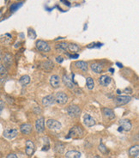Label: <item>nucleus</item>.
<instances>
[{
    "label": "nucleus",
    "instance_id": "1",
    "mask_svg": "<svg viewBox=\"0 0 139 158\" xmlns=\"http://www.w3.org/2000/svg\"><path fill=\"white\" fill-rule=\"evenodd\" d=\"M83 136V131L81 128V126H74L70 130L69 135L67 138H79Z\"/></svg>",
    "mask_w": 139,
    "mask_h": 158
},
{
    "label": "nucleus",
    "instance_id": "2",
    "mask_svg": "<svg viewBox=\"0 0 139 158\" xmlns=\"http://www.w3.org/2000/svg\"><path fill=\"white\" fill-rule=\"evenodd\" d=\"M67 113L71 118H77L81 113V109L77 105H70L67 108Z\"/></svg>",
    "mask_w": 139,
    "mask_h": 158
},
{
    "label": "nucleus",
    "instance_id": "3",
    "mask_svg": "<svg viewBox=\"0 0 139 158\" xmlns=\"http://www.w3.org/2000/svg\"><path fill=\"white\" fill-rule=\"evenodd\" d=\"M36 48L43 52H48L51 50V47L48 45V43L44 40H41L36 42Z\"/></svg>",
    "mask_w": 139,
    "mask_h": 158
},
{
    "label": "nucleus",
    "instance_id": "4",
    "mask_svg": "<svg viewBox=\"0 0 139 158\" xmlns=\"http://www.w3.org/2000/svg\"><path fill=\"white\" fill-rule=\"evenodd\" d=\"M131 101V97L128 96H117L114 101H115V104L118 105V106H123V105H125L127 103H129L130 101Z\"/></svg>",
    "mask_w": 139,
    "mask_h": 158
},
{
    "label": "nucleus",
    "instance_id": "5",
    "mask_svg": "<svg viewBox=\"0 0 139 158\" xmlns=\"http://www.w3.org/2000/svg\"><path fill=\"white\" fill-rule=\"evenodd\" d=\"M54 98H55V101L61 105H64L68 101V96L64 92H58Z\"/></svg>",
    "mask_w": 139,
    "mask_h": 158
},
{
    "label": "nucleus",
    "instance_id": "6",
    "mask_svg": "<svg viewBox=\"0 0 139 158\" xmlns=\"http://www.w3.org/2000/svg\"><path fill=\"white\" fill-rule=\"evenodd\" d=\"M47 127L51 130H53V131H58L60 130L62 127V125L61 123L55 120V119H48L47 122Z\"/></svg>",
    "mask_w": 139,
    "mask_h": 158
},
{
    "label": "nucleus",
    "instance_id": "7",
    "mask_svg": "<svg viewBox=\"0 0 139 158\" xmlns=\"http://www.w3.org/2000/svg\"><path fill=\"white\" fill-rule=\"evenodd\" d=\"M17 130L14 128H7L4 130V137L9 139H12V138H16L17 136Z\"/></svg>",
    "mask_w": 139,
    "mask_h": 158
},
{
    "label": "nucleus",
    "instance_id": "8",
    "mask_svg": "<svg viewBox=\"0 0 139 158\" xmlns=\"http://www.w3.org/2000/svg\"><path fill=\"white\" fill-rule=\"evenodd\" d=\"M54 103H55V98L52 95L47 96L42 100V105L44 107H50V106L53 105Z\"/></svg>",
    "mask_w": 139,
    "mask_h": 158
},
{
    "label": "nucleus",
    "instance_id": "9",
    "mask_svg": "<svg viewBox=\"0 0 139 158\" xmlns=\"http://www.w3.org/2000/svg\"><path fill=\"white\" fill-rule=\"evenodd\" d=\"M83 123H84V125L87 126L88 127H91V126H93L95 125V119L93 118L91 115L86 113V114L83 116Z\"/></svg>",
    "mask_w": 139,
    "mask_h": 158
},
{
    "label": "nucleus",
    "instance_id": "10",
    "mask_svg": "<svg viewBox=\"0 0 139 158\" xmlns=\"http://www.w3.org/2000/svg\"><path fill=\"white\" fill-rule=\"evenodd\" d=\"M50 84L52 88H58L60 85V78L58 75H52L50 78Z\"/></svg>",
    "mask_w": 139,
    "mask_h": 158
},
{
    "label": "nucleus",
    "instance_id": "11",
    "mask_svg": "<svg viewBox=\"0 0 139 158\" xmlns=\"http://www.w3.org/2000/svg\"><path fill=\"white\" fill-rule=\"evenodd\" d=\"M119 125H120V127L122 130H125V131H129L131 130V123L130 122L128 119H121L119 121Z\"/></svg>",
    "mask_w": 139,
    "mask_h": 158
},
{
    "label": "nucleus",
    "instance_id": "12",
    "mask_svg": "<svg viewBox=\"0 0 139 158\" xmlns=\"http://www.w3.org/2000/svg\"><path fill=\"white\" fill-rule=\"evenodd\" d=\"M35 129L38 132H42L45 130V121L44 118L38 119L35 122Z\"/></svg>",
    "mask_w": 139,
    "mask_h": 158
},
{
    "label": "nucleus",
    "instance_id": "13",
    "mask_svg": "<svg viewBox=\"0 0 139 158\" xmlns=\"http://www.w3.org/2000/svg\"><path fill=\"white\" fill-rule=\"evenodd\" d=\"M111 82H112V78L107 75H103L99 78V83L101 86H104V87L108 86L111 83Z\"/></svg>",
    "mask_w": 139,
    "mask_h": 158
},
{
    "label": "nucleus",
    "instance_id": "14",
    "mask_svg": "<svg viewBox=\"0 0 139 158\" xmlns=\"http://www.w3.org/2000/svg\"><path fill=\"white\" fill-rule=\"evenodd\" d=\"M34 151V144L31 140H28L26 142V153L28 156H31L33 155Z\"/></svg>",
    "mask_w": 139,
    "mask_h": 158
},
{
    "label": "nucleus",
    "instance_id": "15",
    "mask_svg": "<svg viewBox=\"0 0 139 158\" xmlns=\"http://www.w3.org/2000/svg\"><path fill=\"white\" fill-rule=\"evenodd\" d=\"M103 114L106 118L109 119H112L115 118V114L113 113V111L110 108H103Z\"/></svg>",
    "mask_w": 139,
    "mask_h": 158
},
{
    "label": "nucleus",
    "instance_id": "16",
    "mask_svg": "<svg viewBox=\"0 0 139 158\" xmlns=\"http://www.w3.org/2000/svg\"><path fill=\"white\" fill-rule=\"evenodd\" d=\"M91 67V70L95 72V73H101L103 71V67L100 64H98V63H95V64H92L90 65Z\"/></svg>",
    "mask_w": 139,
    "mask_h": 158
},
{
    "label": "nucleus",
    "instance_id": "17",
    "mask_svg": "<svg viewBox=\"0 0 139 158\" xmlns=\"http://www.w3.org/2000/svg\"><path fill=\"white\" fill-rule=\"evenodd\" d=\"M66 158H81V153L77 150H70L65 155Z\"/></svg>",
    "mask_w": 139,
    "mask_h": 158
},
{
    "label": "nucleus",
    "instance_id": "18",
    "mask_svg": "<svg viewBox=\"0 0 139 158\" xmlns=\"http://www.w3.org/2000/svg\"><path fill=\"white\" fill-rule=\"evenodd\" d=\"M21 131L23 133V134H29L30 132L32 131V126L29 124H23L21 126Z\"/></svg>",
    "mask_w": 139,
    "mask_h": 158
},
{
    "label": "nucleus",
    "instance_id": "19",
    "mask_svg": "<svg viewBox=\"0 0 139 158\" xmlns=\"http://www.w3.org/2000/svg\"><path fill=\"white\" fill-rule=\"evenodd\" d=\"M75 65L78 68V69L82 70L83 71H87L88 70V64L84 61H77Z\"/></svg>",
    "mask_w": 139,
    "mask_h": 158
},
{
    "label": "nucleus",
    "instance_id": "20",
    "mask_svg": "<svg viewBox=\"0 0 139 158\" xmlns=\"http://www.w3.org/2000/svg\"><path fill=\"white\" fill-rule=\"evenodd\" d=\"M63 82H64V85H65L67 88H69V89H74V84H73V83L70 81V79L68 77L64 76V78H63Z\"/></svg>",
    "mask_w": 139,
    "mask_h": 158
},
{
    "label": "nucleus",
    "instance_id": "21",
    "mask_svg": "<svg viewBox=\"0 0 139 158\" xmlns=\"http://www.w3.org/2000/svg\"><path fill=\"white\" fill-rule=\"evenodd\" d=\"M67 47H68V43L60 42V43L56 45V49L59 51V52H65L67 50Z\"/></svg>",
    "mask_w": 139,
    "mask_h": 158
},
{
    "label": "nucleus",
    "instance_id": "22",
    "mask_svg": "<svg viewBox=\"0 0 139 158\" xmlns=\"http://www.w3.org/2000/svg\"><path fill=\"white\" fill-rule=\"evenodd\" d=\"M67 49L69 50L70 52H77L80 50V47L77 44H74V43H70L68 44V47H67Z\"/></svg>",
    "mask_w": 139,
    "mask_h": 158
},
{
    "label": "nucleus",
    "instance_id": "23",
    "mask_svg": "<svg viewBox=\"0 0 139 158\" xmlns=\"http://www.w3.org/2000/svg\"><path fill=\"white\" fill-rule=\"evenodd\" d=\"M4 65H7V66H10L12 65V57L11 55L9 53H6L4 57Z\"/></svg>",
    "mask_w": 139,
    "mask_h": 158
},
{
    "label": "nucleus",
    "instance_id": "24",
    "mask_svg": "<svg viewBox=\"0 0 139 158\" xmlns=\"http://www.w3.org/2000/svg\"><path fill=\"white\" fill-rule=\"evenodd\" d=\"M55 150L57 153H59V154H62L64 150V144L60 143V142H58L55 145Z\"/></svg>",
    "mask_w": 139,
    "mask_h": 158
},
{
    "label": "nucleus",
    "instance_id": "25",
    "mask_svg": "<svg viewBox=\"0 0 139 158\" xmlns=\"http://www.w3.org/2000/svg\"><path fill=\"white\" fill-rule=\"evenodd\" d=\"M53 66H54V65L52 61H46L43 63V68L46 70H51L53 68Z\"/></svg>",
    "mask_w": 139,
    "mask_h": 158
},
{
    "label": "nucleus",
    "instance_id": "26",
    "mask_svg": "<svg viewBox=\"0 0 139 158\" xmlns=\"http://www.w3.org/2000/svg\"><path fill=\"white\" fill-rule=\"evenodd\" d=\"M20 83L22 85H27L30 83V78L28 75H24L20 78Z\"/></svg>",
    "mask_w": 139,
    "mask_h": 158
},
{
    "label": "nucleus",
    "instance_id": "27",
    "mask_svg": "<svg viewBox=\"0 0 139 158\" xmlns=\"http://www.w3.org/2000/svg\"><path fill=\"white\" fill-rule=\"evenodd\" d=\"M86 83H87V86H88V89H93L95 87V82L94 80L91 78H88L86 79Z\"/></svg>",
    "mask_w": 139,
    "mask_h": 158
},
{
    "label": "nucleus",
    "instance_id": "28",
    "mask_svg": "<svg viewBox=\"0 0 139 158\" xmlns=\"http://www.w3.org/2000/svg\"><path fill=\"white\" fill-rule=\"evenodd\" d=\"M138 150H139L138 145H136V146L131 147V148L129 149L130 156H133V157H134L136 154H138Z\"/></svg>",
    "mask_w": 139,
    "mask_h": 158
},
{
    "label": "nucleus",
    "instance_id": "29",
    "mask_svg": "<svg viewBox=\"0 0 139 158\" xmlns=\"http://www.w3.org/2000/svg\"><path fill=\"white\" fill-rule=\"evenodd\" d=\"M22 5V3H18V4H14L10 6V10L11 11H16L18 8H20L21 6Z\"/></svg>",
    "mask_w": 139,
    "mask_h": 158
},
{
    "label": "nucleus",
    "instance_id": "30",
    "mask_svg": "<svg viewBox=\"0 0 139 158\" xmlns=\"http://www.w3.org/2000/svg\"><path fill=\"white\" fill-rule=\"evenodd\" d=\"M99 150L101 152V153H103V154H106L107 153V148H106V146L103 144H100L99 145Z\"/></svg>",
    "mask_w": 139,
    "mask_h": 158
},
{
    "label": "nucleus",
    "instance_id": "31",
    "mask_svg": "<svg viewBox=\"0 0 139 158\" xmlns=\"http://www.w3.org/2000/svg\"><path fill=\"white\" fill-rule=\"evenodd\" d=\"M6 72H7V70L5 69V67L3 65H0V75L4 76V75L6 74Z\"/></svg>",
    "mask_w": 139,
    "mask_h": 158
},
{
    "label": "nucleus",
    "instance_id": "32",
    "mask_svg": "<svg viewBox=\"0 0 139 158\" xmlns=\"http://www.w3.org/2000/svg\"><path fill=\"white\" fill-rule=\"evenodd\" d=\"M4 103L3 101L0 100V114L2 113V112H3V110H4Z\"/></svg>",
    "mask_w": 139,
    "mask_h": 158
},
{
    "label": "nucleus",
    "instance_id": "33",
    "mask_svg": "<svg viewBox=\"0 0 139 158\" xmlns=\"http://www.w3.org/2000/svg\"><path fill=\"white\" fill-rule=\"evenodd\" d=\"M7 158H18V157H17L16 155H15V154H10V155H8Z\"/></svg>",
    "mask_w": 139,
    "mask_h": 158
},
{
    "label": "nucleus",
    "instance_id": "34",
    "mask_svg": "<svg viewBox=\"0 0 139 158\" xmlns=\"http://www.w3.org/2000/svg\"><path fill=\"white\" fill-rule=\"evenodd\" d=\"M56 60H57V61H58L59 63H62L64 59H63V58H62V57H57V59H56Z\"/></svg>",
    "mask_w": 139,
    "mask_h": 158
},
{
    "label": "nucleus",
    "instance_id": "35",
    "mask_svg": "<svg viewBox=\"0 0 139 158\" xmlns=\"http://www.w3.org/2000/svg\"><path fill=\"white\" fill-rule=\"evenodd\" d=\"M134 157H135V158H139V154H138H138H136V155H135Z\"/></svg>",
    "mask_w": 139,
    "mask_h": 158
},
{
    "label": "nucleus",
    "instance_id": "36",
    "mask_svg": "<svg viewBox=\"0 0 139 158\" xmlns=\"http://www.w3.org/2000/svg\"><path fill=\"white\" fill-rule=\"evenodd\" d=\"M93 158H100V157L99 156H95Z\"/></svg>",
    "mask_w": 139,
    "mask_h": 158
},
{
    "label": "nucleus",
    "instance_id": "37",
    "mask_svg": "<svg viewBox=\"0 0 139 158\" xmlns=\"http://www.w3.org/2000/svg\"><path fill=\"white\" fill-rule=\"evenodd\" d=\"M1 59H2V54H1V51H0V61H1Z\"/></svg>",
    "mask_w": 139,
    "mask_h": 158
},
{
    "label": "nucleus",
    "instance_id": "38",
    "mask_svg": "<svg viewBox=\"0 0 139 158\" xmlns=\"http://www.w3.org/2000/svg\"><path fill=\"white\" fill-rule=\"evenodd\" d=\"M2 17V11L0 10V17Z\"/></svg>",
    "mask_w": 139,
    "mask_h": 158
},
{
    "label": "nucleus",
    "instance_id": "39",
    "mask_svg": "<svg viewBox=\"0 0 139 158\" xmlns=\"http://www.w3.org/2000/svg\"><path fill=\"white\" fill-rule=\"evenodd\" d=\"M16 1H19V0H16Z\"/></svg>",
    "mask_w": 139,
    "mask_h": 158
}]
</instances>
